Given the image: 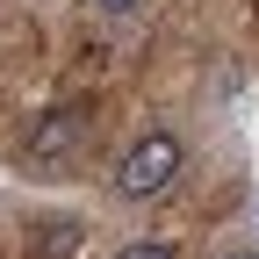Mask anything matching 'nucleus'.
<instances>
[{"label": "nucleus", "instance_id": "6", "mask_svg": "<svg viewBox=\"0 0 259 259\" xmlns=\"http://www.w3.org/2000/svg\"><path fill=\"white\" fill-rule=\"evenodd\" d=\"M216 259H259V252H216Z\"/></svg>", "mask_w": 259, "mask_h": 259}, {"label": "nucleus", "instance_id": "5", "mask_svg": "<svg viewBox=\"0 0 259 259\" xmlns=\"http://www.w3.org/2000/svg\"><path fill=\"white\" fill-rule=\"evenodd\" d=\"M144 0H87V15H101V22H130Z\"/></svg>", "mask_w": 259, "mask_h": 259}, {"label": "nucleus", "instance_id": "2", "mask_svg": "<svg viewBox=\"0 0 259 259\" xmlns=\"http://www.w3.org/2000/svg\"><path fill=\"white\" fill-rule=\"evenodd\" d=\"M87 122H94V115H87L79 101L44 108L36 122H29V137H22V166H36V173H44V166H65V158L87 144Z\"/></svg>", "mask_w": 259, "mask_h": 259}, {"label": "nucleus", "instance_id": "4", "mask_svg": "<svg viewBox=\"0 0 259 259\" xmlns=\"http://www.w3.org/2000/svg\"><path fill=\"white\" fill-rule=\"evenodd\" d=\"M115 259H180V252H173V238H130V245H115Z\"/></svg>", "mask_w": 259, "mask_h": 259}, {"label": "nucleus", "instance_id": "1", "mask_svg": "<svg viewBox=\"0 0 259 259\" xmlns=\"http://www.w3.org/2000/svg\"><path fill=\"white\" fill-rule=\"evenodd\" d=\"M180 173H187V144L158 122V130H144V137L122 144L115 173H108V194H115V202H158Z\"/></svg>", "mask_w": 259, "mask_h": 259}, {"label": "nucleus", "instance_id": "3", "mask_svg": "<svg viewBox=\"0 0 259 259\" xmlns=\"http://www.w3.org/2000/svg\"><path fill=\"white\" fill-rule=\"evenodd\" d=\"M79 252H87V223H72V216H51L36 231V259H79Z\"/></svg>", "mask_w": 259, "mask_h": 259}]
</instances>
